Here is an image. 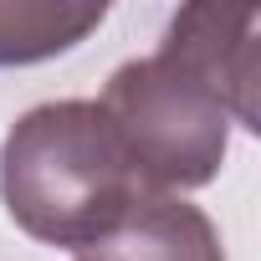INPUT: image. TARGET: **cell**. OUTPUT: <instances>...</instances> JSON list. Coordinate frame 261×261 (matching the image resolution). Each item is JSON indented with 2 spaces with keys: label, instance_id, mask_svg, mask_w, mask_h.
Instances as JSON below:
<instances>
[{
  "label": "cell",
  "instance_id": "obj_5",
  "mask_svg": "<svg viewBox=\"0 0 261 261\" xmlns=\"http://www.w3.org/2000/svg\"><path fill=\"white\" fill-rule=\"evenodd\" d=\"M108 21L102 0H0V67H31L72 51Z\"/></svg>",
  "mask_w": 261,
  "mask_h": 261
},
{
  "label": "cell",
  "instance_id": "obj_1",
  "mask_svg": "<svg viewBox=\"0 0 261 261\" xmlns=\"http://www.w3.org/2000/svg\"><path fill=\"white\" fill-rule=\"evenodd\" d=\"M144 195L149 190L92 97H62L21 113L0 144V200L41 246L82 251Z\"/></svg>",
  "mask_w": 261,
  "mask_h": 261
},
{
  "label": "cell",
  "instance_id": "obj_2",
  "mask_svg": "<svg viewBox=\"0 0 261 261\" xmlns=\"http://www.w3.org/2000/svg\"><path fill=\"white\" fill-rule=\"evenodd\" d=\"M97 108L113 123L128 164L149 195L200 190L225 164L230 108L220 87L169 46L139 62H123L108 77Z\"/></svg>",
  "mask_w": 261,
  "mask_h": 261
},
{
  "label": "cell",
  "instance_id": "obj_3",
  "mask_svg": "<svg viewBox=\"0 0 261 261\" xmlns=\"http://www.w3.org/2000/svg\"><path fill=\"white\" fill-rule=\"evenodd\" d=\"M169 51H179L185 62H195L225 97L230 123L241 128H261V16L251 6H185L174 11L164 41Z\"/></svg>",
  "mask_w": 261,
  "mask_h": 261
},
{
  "label": "cell",
  "instance_id": "obj_4",
  "mask_svg": "<svg viewBox=\"0 0 261 261\" xmlns=\"http://www.w3.org/2000/svg\"><path fill=\"white\" fill-rule=\"evenodd\" d=\"M77 261H225L215 220L185 195H144Z\"/></svg>",
  "mask_w": 261,
  "mask_h": 261
}]
</instances>
